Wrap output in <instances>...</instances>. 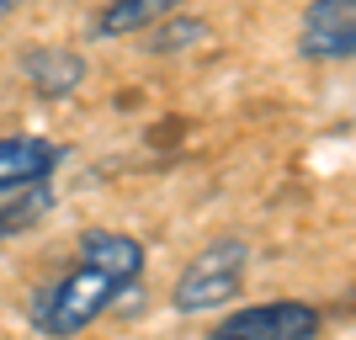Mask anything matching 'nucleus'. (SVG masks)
Listing matches in <instances>:
<instances>
[{
    "label": "nucleus",
    "mask_w": 356,
    "mask_h": 340,
    "mask_svg": "<svg viewBox=\"0 0 356 340\" xmlns=\"http://www.w3.org/2000/svg\"><path fill=\"white\" fill-rule=\"evenodd\" d=\"M298 54L314 64L356 59V0H309L298 16Z\"/></svg>",
    "instance_id": "nucleus-4"
},
{
    "label": "nucleus",
    "mask_w": 356,
    "mask_h": 340,
    "mask_svg": "<svg viewBox=\"0 0 356 340\" xmlns=\"http://www.w3.org/2000/svg\"><path fill=\"white\" fill-rule=\"evenodd\" d=\"M325 314L303 303V298H271V303H250V309H229L208 340H319Z\"/></svg>",
    "instance_id": "nucleus-3"
},
{
    "label": "nucleus",
    "mask_w": 356,
    "mask_h": 340,
    "mask_svg": "<svg viewBox=\"0 0 356 340\" xmlns=\"http://www.w3.org/2000/svg\"><path fill=\"white\" fill-rule=\"evenodd\" d=\"M208 38V22H197V16H165L160 27H149V48L154 54H181V48H192Z\"/></svg>",
    "instance_id": "nucleus-9"
},
{
    "label": "nucleus",
    "mask_w": 356,
    "mask_h": 340,
    "mask_svg": "<svg viewBox=\"0 0 356 340\" xmlns=\"http://www.w3.org/2000/svg\"><path fill=\"white\" fill-rule=\"evenodd\" d=\"M144 277V245L134 234H112V229H90L80 239V255L59 282H48L38 303H32V330L43 340H74L90 330L106 309H118V298L138 293Z\"/></svg>",
    "instance_id": "nucleus-1"
},
{
    "label": "nucleus",
    "mask_w": 356,
    "mask_h": 340,
    "mask_svg": "<svg viewBox=\"0 0 356 340\" xmlns=\"http://www.w3.org/2000/svg\"><path fill=\"white\" fill-rule=\"evenodd\" d=\"M22 74H27V86L38 90V96L64 102V96H74L80 80H86V59H80L74 48H64V43H43V48H32L27 59H22Z\"/></svg>",
    "instance_id": "nucleus-6"
},
{
    "label": "nucleus",
    "mask_w": 356,
    "mask_h": 340,
    "mask_svg": "<svg viewBox=\"0 0 356 340\" xmlns=\"http://www.w3.org/2000/svg\"><path fill=\"white\" fill-rule=\"evenodd\" d=\"M16 6H22V0H0V22H6V16H11Z\"/></svg>",
    "instance_id": "nucleus-10"
},
{
    "label": "nucleus",
    "mask_w": 356,
    "mask_h": 340,
    "mask_svg": "<svg viewBox=\"0 0 356 340\" xmlns=\"http://www.w3.org/2000/svg\"><path fill=\"white\" fill-rule=\"evenodd\" d=\"M59 165V149L48 138H0V202L27 186H43Z\"/></svg>",
    "instance_id": "nucleus-5"
},
{
    "label": "nucleus",
    "mask_w": 356,
    "mask_h": 340,
    "mask_svg": "<svg viewBox=\"0 0 356 340\" xmlns=\"http://www.w3.org/2000/svg\"><path fill=\"white\" fill-rule=\"evenodd\" d=\"M54 207V197H48V186H27V192H16L0 202V239H11L16 229H27V223H38Z\"/></svg>",
    "instance_id": "nucleus-8"
},
{
    "label": "nucleus",
    "mask_w": 356,
    "mask_h": 340,
    "mask_svg": "<svg viewBox=\"0 0 356 340\" xmlns=\"http://www.w3.org/2000/svg\"><path fill=\"white\" fill-rule=\"evenodd\" d=\"M245 266H250V245L239 234L208 239L202 250L186 261V271L170 287V309L176 314H208V309H229L245 287Z\"/></svg>",
    "instance_id": "nucleus-2"
},
{
    "label": "nucleus",
    "mask_w": 356,
    "mask_h": 340,
    "mask_svg": "<svg viewBox=\"0 0 356 340\" xmlns=\"http://www.w3.org/2000/svg\"><path fill=\"white\" fill-rule=\"evenodd\" d=\"M181 0H106V11L96 16V38H128V32H149L165 16H176Z\"/></svg>",
    "instance_id": "nucleus-7"
}]
</instances>
